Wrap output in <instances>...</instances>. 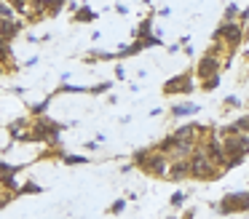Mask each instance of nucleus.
<instances>
[{"label": "nucleus", "mask_w": 249, "mask_h": 219, "mask_svg": "<svg viewBox=\"0 0 249 219\" xmlns=\"http://www.w3.org/2000/svg\"><path fill=\"white\" fill-rule=\"evenodd\" d=\"M134 166L147 176H166L169 168V158L161 152V150L150 147V150H137L134 152Z\"/></svg>", "instance_id": "nucleus-1"}, {"label": "nucleus", "mask_w": 249, "mask_h": 219, "mask_svg": "<svg viewBox=\"0 0 249 219\" xmlns=\"http://www.w3.org/2000/svg\"><path fill=\"white\" fill-rule=\"evenodd\" d=\"M59 123H54L51 118H33V126H30V142H40V144H51L56 147L59 144V134H62Z\"/></svg>", "instance_id": "nucleus-2"}, {"label": "nucleus", "mask_w": 249, "mask_h": 219, "mask_svg": "<svg viewBox=\"0 0 249 219\" xmlns=\"http://www.w3.org/2000/svg\"><path fill=\"white\" fill-rule=\"evenodd\" d=\"M188 160H190V176H193V179H204V182L206 179H220V166L204 152V147H196Z\"/></svg>", "instance_id": "nucleus-3"}, {"label": "nucleus", "mask_w": 249, "mask_h": 219, "mask_svg": "<svg viewBox=\"0 0 249 219\" xmlns=\"http://www.w3.org/2000/svg\"><path fill=\"white\" fill-rule=\"evenodd\" d=\"M222 150H225V168H233V166H238L249 155V136H244V134H231V136H225V142H222Z\"/></svg>", "instance_id": "nucleus-4"}, {"label": "nucleus", "mask_w": 249, "mask_h": 219, "mask_svg": "<svg viewBox=\"0 0 249 219\" xmlns=\"http://www.w3.org/2000/svg\"><path fill=\"white\" fill-rule=\"evenodd\" d=\"M220 32H222V40H225V46L231 48V51H236V48L241 46V40H244V24H238V21H222Z\"/></svg>", "instance_id": "nucleus-5"}, {"label": "nucleus", "mask_w": 249, "mask_h": 219, "mask_svg": "<svg viewBox=\"0 0 249 219\" xmlns=\"http://www.w3.org/2000/svg\"><path fill=\"white\" fill-rule=\"evenodd\" d=\"M193 91V80H190L188 72L182 75H174V78H169L166 83H163V94H190Z\"/></svg>", "instance_id": "nucleus-6"}, {"label": "nucleus", "mask_w": 249, "mask_h": 219, "mask_svg": "<svg viewBox=\"0 0 249 219\" xmlns=\"http://www.w3.org/2000/svg\"><path fill=\"white\" fill-rule=\"evenodd\" d=\"M24 32V21L22 19H0V40L11 43L14 37H19Z\"/></svg>", "instance_id": "nucleus-7"}, {"label": "nucleus", "mask_w": 249, "mask_h": 219, "mask_svg": "<svg viewBox=\"0 0 249 219\" xmlns=\"http://www.w3.org/2000/svg\"><path fill=\"white\" fill-rule=\"evenodd\" d=\"M190 176V160H169V168H166V176L163 179H172V182H182Z\"/></svg>", "instance_id": "nucleus-8"}, {"label": "nucleus", "mask_w": 249, "mask_h": 219, "mask_svg": "<svg viewBox=\"0 0 249 219\" xmlns=\"http://www.w3.org/2000/svg\"><path fill=\"white\" fill-rule=\"evenodd\" d=\"M217 72H220V59H217L214 53H206V56L198 62V75L206 80V78H214Z\"/></svg>", "instance_id": "nucleus-9"}, {"label": "nucleus", "mask_w": 249, "mask_h": 219, "mask_svg": "<svg viewBox=\"0 0 249 219\" xmlns=\"http://www.w3.org/2000/svg\"><path fill=\"white\" fill-rule=\"evenodd\" d=\"M0 67L6 72H14L17 69V62H14V51H11V43H3L0 40Z\"/></svg>", "instance_id": "nucleus-10"}, {"label": "nucleus", "mask_w": 249, "mask_h": 219, "mask_svg": "<svg viewBox=\"0 0 249 219\" xmlns=\"http://www.w3.org/2000/svg\"><path fill=\"white\" fill-rule=\"evenodd\" d=\"M72 21H78V24H91V21H97V11H91L89 5H81V8L72 14Z\"/></svg>", "instance_id": "nucleus-11"}, {"label": "nucleus", "mask_w": 249, "mask_h": 219, "mask_svg": "<svg viewBox=\"0 0 249 219\" xmlns=\"http://www.w3.org/2000/svg\"><path fill=\"white\" fill-rule=\"evenodd\" d=\"M153 35V16H147L145 21H140V27L134 30V40H142V37Z\"/></svg>", "instance_id": "nucleus-12"}, {"label": "nucleus", "mask_w": 249, "mask_h": 219, "mask_svg": "<svg viewBox=\"0 0 249 219\" xmlns=\"http://www.w3.org/2000/svg\"><path fill=\"white\" fill-rule=\"evenodd\" d=\"M51 99H54V96H46L43 101H35V104H30V115H33V118H43L46 110H49V104H51Z\"/></svg>", "instance_id": "nucleus-13"}, {"label": "nucleus", "mask_w": 249, "mask_h": 219, "mask_svg": "<svg viewBox=\"0 0 249 219\" xmlns=\"http://www.w3.org/2000/svg\"><path fill=\"white\" fill-rule=\"evenodd\" d=\"M56 94H89V85H70V83H62L51 96H56Z\"/></svg>", "instance_id": "nucleus-14"}, {"label": "nucleus", "mask_w": 249, "mask_h": 219, "mask_svg": "<svg viewBox=\"0 0 249 219\" xmlns=\"http://www.w3.org/2000/svg\"><path fill=\"white\" fill-rule=\"evenodd\" d=\"M6 3L14 8V14H19V16H30V0H6Z\"/></svg>", "instance_id": "nucleus-15"}, {"label": "nucleus", "mask_w": 249, "mask_h": 219, "mask_svg": "<svg viewBox=\"0 0 249 219\" xmlns=\"http://www.w3.org/2000/svg\"><path fill=\"white\" fill-rule=\"evenodd\" d=\"M193 112H198V104H177V107H172L174 118H185V115H193Z\"/></svg>", "instance_id": "nucleus-16"}, {"label": "nucleus", "mask_w": 249, "mask_h": 219, "mask_svg": "<svg viewBox=\"0 0 249 219\" xmlns=\"http://www.w3.org/2000/svg\"><path fill=\"white\" fill-rule=\"evenodd\" d=\"M89 160H91L89 155H67V152H65L62 163H65V166H83V163H89Z\"/></svg>", "instance_id": "nucleus-17"}, {"label": "nucleus", "mask_w": 249, "mask_h": 219, "mask_svg": "<svg viewBox=\"0 0 249 219\" xmlns=\"http://www.w3.org/2000/svg\"><path fill=\"white\" fill-rule=\"evenodd\" d=\"M38 192H43V187L35 185V182H24V185L19 187V198L22 195H38Z\"/></svg>", "instance_id": "nucleus-18"}, {"label": "nucleus", "mask_w": 249, "mask_h": 219, "mask_svg": "<svg viewBox=\"0 0 249 219\" xmlns=\"http://www.w3.org/2000/svg\"><path fill=\"white\" fill-rule=\"evenodd\" d=\"M22 168H24L22 163H6V160H0V176H3V174H14V176H17Z\"/></svg>", "instance_id": "nucleus-19"}, {"label": "nucleus", "mask_w": 249, "mask_h": 219, "mask_svg": "<svg viewBox=\"0 0 249 219\" xmlns=\"http://www.w3.org/2000/svg\"><path fill=\"white\" fill-rule=\"evenodd\" d=\"M110 88H113V83H110V80H105V83H97V85H89V94L99 96V94H105V91H110Z\"/></svg>", "instance_id": "nucleus-20"}, {"label": "nucleus", "mask_w": 249, "mask_h": 219, "mask_svg": "<svg viewBox=\"0 0 249 219\" xmlns=\"http://www.w3.org/2000/svg\"><path fill=\"white\" fill-rule=\"evenodd\" d=\"M0 19H17V14H14V8L6 3V0H0Z\"/></svg>", "instance_id": "nucleus-21"}, {"label": "nucleus", "mask_w": 249, "mask_h": 219, "mask_svg": "<svg viewBox=\"0 0 249 219\" xmlns=\"http://www.w3.org/2000/svg\"><path fill=\"white\" fill-rule=\"evenodd\" d=\"M14 198H17V192H0V211H3V208H6Z\"/></svg>", "instance_id": "nucleus-22"}, {"label": "nucleus", "mask_w": 249, "mask_h": 219, "mask_svg": "<svg viewBox=\"0 0 249 219\" xmlns=\"http://www.w3.org/2000/svg\"><path fill=\"white\" fill-rule=\"evenodd\" d=\"M67 3H70V0H54V3H51V11H49V16H56V14H59V11L65 8Z\"/></svg>", "instance_id": "nucleus-23"}, {"label": "nucleus", "mask_w": 249, "mask_h": 219, "mask_svg": "<svg viewBox=\"0 0 249 219\" xmlns=\"http://www.w3.org/2000/svg\"><path fill=\"white\" fill-rule=\"evenodd\" d=\"M233 128H236V131H249V115L238 118V120L233 123Z\"/></svg>", "instance_id": "nucleus-24"}, {"label": "nucleus", "mask_w": 249, "mask_h": 219, "mask_svg": "<svg viewBox=\"0 0 249 219\" xmlns=\"http://www.w3.org/2000/svg\"><path fill=\"white\" fill-rule=\"evenodd\" d=\"M124 208H126V198H118V201H115L113 206L107 208V211H110V214H121V211H124Z\"/></svg>", "instance_id": "nucleus-25"}, {"label": "nucleus", "mask_w": 249, "mask_h": 219, "mask_svg": "<svg viewBox=\"0 0 249 219\" xmlns=\"http://www.w3.org/2000/svg\"><path fill=\"white\" fill-rule=\"evenodd\" d=\"M217 83H220V75H214V78H206V80H204V91L217 88Z\"/></svg>", "instance_id": "nucleus-26"}, {"label": "nucleus", "mask_w": 249, "mask_h": 219, "mask_svg": "<svg viewBox=\"0 0 249 219\" xmlns=\"http://www.w3.org/2000/svg\"><path fill=\"white\" fill-rule=\"evenodd\" d=\"M238 16V5H228L225 8V21H233Z\"/></svg>", "instance_id": "nucleus-27"}, {"label": "nucleus", "mask_w": 249, "mask_h": 219, "mask_svg": "<svg viewBox=\"0 0 249 219\" xmlns=\"http://www.w3.org/2000/svg\"><path fill=\"white\" fill-rule=\"evenodd\" d=\"M185 198H188L185 192H174V195H172V206H182V203H185Z\"/></svg>", "instance_id": "nucleus-28"}, {"label": "nucleus", "mask_w": 249, "mask_h": 219, "mask_svg": "<svg viewBox=\"0 0 249 219\" xmlns=\"http://www.w3.org/2000/svg\"><path fill=\"white\" fill-rule=\"evenodd\" d=\"M225 107H238V99H236V96H228V99H225Z\"/></svg>", "instance_id": "nucleus-29"}, {"label": "nucleus", "mask_w": 249, "mask_h": 219, "mask_svg": "<svg viewBox=\"0 0 249 219\" xmlns=\"http://www.w3.org/2000/svg\"><path fill=\"white\" fill-rule=\"evenodd\" d=\"M115 78L124 80V78H126V69H124V67H115Z\"/></svg>", "instance_id": "nucleus-30"}, {"label": "nucleus", "mask_w": 249, "mask_h": 219, "mask_svg": "<svg viewBox=\"0 0 249 219\" xmlns=\"http://www.w3.org/2000/svg\"><path fill=\"white\" fill-rule=\"evenodd\" d=\"M99 144H102V142H97V139H94V142H86V150H97Z\"/></svg>", "instance_id": "nucleus-31"}, {"label": "nucleus", "mask_w": 249, "mask_h": 219, "mask_svg": "<svg viewBox=\"0 0 249 219\" xmlns=\"http://www.w3.org/2000/svg\"><path fill=\"white\" fill-rule=\"evenodd\" d=\"M244 40H249V24H244Z\"/></svg>", "instance_id": "nucleus-32"}, {"label": "nucleus", "mask_w": 249, "mask_h": 219, "mask_svg": "<svg viewBox=\"0 0 249 219\" xmlns=\"http://www.w3.org/2000/svg\"><path fill=\"white\" fill-rule=\"evenodd\" d=\"M3 72H6V69H3V67H0V75H3Z\"/></svg>", "instance_id": "nucleus-33"}, {"label": "nucleus", "mask_w": 249, "mask_h": 219, "mask_svg": "<svg viewBox=\"0 0 249 219\" xmlns=\"http://www.w3.org/2000/svg\"><path fill=\"white\" fill-rule=\"evenodd\" d=\"M169 219H172V217H169Z\"/></svg>", "instance_id": "nucleus-34"}]
</instances>
